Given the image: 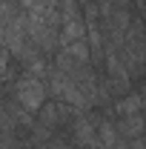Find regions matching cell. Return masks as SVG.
<instances>
[{
	"label": "cell",
	"instance_id": "1",
	"mask_svg": "<svg viewBox=\"0 0 146 149\" xmlns=\"http://www.w3.org/2000/svg\"><path fill=\"white\" fill-rule=\"evenodd\" d=\"M46 97H49V83L43 77L35 74H23L15 83V103L23 106L26 112H40L46 106Z\"/></svg>",
	"mask_w": 146,
	"mask_h": 149
},
{
	"label": "cell",
	"instance_id": "4",
	"mask_svg": "<svg viewBox=\"0 0 146 149\" xmlns=\"http://www.w3.org/2000/svg\"><path fill=\"white\" fill-rule=\"evenodd\" d=\"M43 149H69V146H60V143H52V146H43Z\"/></svg>",
	"mask_w": 146,
	"mask_h": 149
},
{
	"label": "cell",
	"instance_id": "2",
	"mask_svg": "<svg viewBox=\"0 0 146 149\" xmlns=\"http://www.w3.org/2000/svg\"><path fill=\"white\" fill-rule=\"evenodd\" d=\"M115 126H117V132H120L126 141H138V138H143V129H146L143 112H140V115H126V118H120Z\"/></svg>",
	"mask_w": 146,
	"mask_h": 149
},
{
	"label": "cell",
	"instance_id": "3",
	"mask_svg": "<svg viewBox=\"0 0 146 149\" xmlns=\"http://www.w3.org/2000/svg\"><path fill=\"white\" fill-rule=\"evenodd\" d=\"M115 112L120 115V118H126V115H140L143 112V97L140 95H123L117 103H115Z\"/></svg>",
	"mask_w": 146,
	"mask_h": 149
},
{
	"label": "cell",
	"instance_id": "5",
	"mask_svg": "<svg viewBox=\"0 0 146 149\" xmlns=\"http://www.w3.org/2000/svg\"><path fill=\"white\" fill-rule=\"evenodd\" d=\"M80 3H83V6H86V3H95V0H80Z\"/></svg>",
	"mask_w": 146,
	"mask_h": 149
}]
</instances>
